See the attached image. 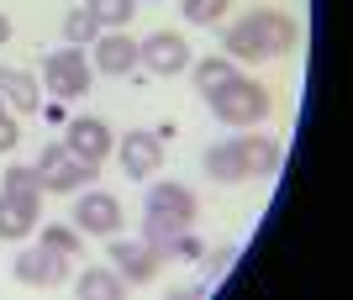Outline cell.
Returning a JSON list of instances; mask_svg holds the SVG:
<instances>
[{
    "instance_id": "cell-8",
    "label": "cell",
    "mask_w": 353,
    "mask_h": 300,
    "mask_svg": "<svg viewBox=\"0 0 353 300\" xmlns=\"http://www.w3.org/2000/svg\"><path fill=\"white\" fill-rule=\"evenodd\" d=\"M111 269L127 279V285H148L153 274L163 269V258H159V248L153 242H111Z\"/></svg>"
},
{
    "instance_id": "cell-3",
    "label": "cell",
    "mask_w": 353,
    "mask_h": 300,
    "mask_svg": "<svg viewBox=\"0 0 353 300\" xmlns=\"http://www.w3.org/2000/svg\"><path fill=\"white\" fill-rule=\"evenodd\" d=\"M211 111H216L221 127H253V121L269 116V90L259 85V79H243V74H237L227 90L211 95Z\"/></svg>"
},
{
    "instance_id": "cell-10",
    "label": "cell",
    "mask_w": 353,
    "mask_h": 300,
    "mask_svg": "<svg viewBox=\"0 0 353 300\" xmlns=\"http://www.w3.org/2000/svg\"><path fill=\"white\" fill-rule=\"evenodd\" d=\"M43 195H21V190H0V237L6 242H21L27 232H37V216H43V206H37Z\"/></svg>"
},
{
    "instance_id": "cell-15",
    "label": "cell",
    "mask_w": 353,
    "mask_h": 300,
    "mask_svg": "<svg viewBox=\"0 0 353 300\" xmlns=\"http://www.w3.org/2000/svg\"><path fill=\"white\" fill-rule=\"evenodd\" d=\"M0 100L32 116V111L43 105V90H37V79H32L27 69H11V63H0Z\"/></svg>"
},
{
    "instance_id": "cell-20",
    "label": "cell",
    "mask_w": 353,
    "mask_h": 300,
    "mask_svg": "<svg viewBox=\"0 0 353 300\" xmlns=\"http://www.w3.org/2000/svg\"><path fill=\"white\" fill-rule=\"evenodd\" d=\"M227 6H232V0H185L179 11H185V21H195V27H216L221 16H227Z\"/></svg>"
},
{
    "instance_id": "cell-6",
    "label": "cell",
    "mask_w": 353,
    "mask_h": 300,
    "mask_svg": "<svg viewBox=\"0 0 353 300\" xmlns=\"http://www.w3.org/2000/svg\"><path fill=\"white\" fill-rule=\"evenodd\" d=\"M63 148H69L79 164L101 169L105 158H111V127H105L101 116H74L69 127H63Z\"/></svg>"
},
{
    "instance_id": "cell-22",
    "label": "cell",
    "mask_w": 353,
    "mask_h": 300,
    "mask_svg": "<svg viewBox=\"0 0 353 300\" xmlns=\"http://www.w3.org/2000/svg\"><path fill=\"white\" fill-rule=\"evenodd\" d=\"M6 190H21V195H43V184H37V169L11 164V169H6Z\"/></svg>"
},
{
    "instance_id": "cell-12",
    "label": "cell",
    "mask_w": 353,
    "mask_h": 300,
    "mask_svg": "<svg viewBox=\"0 0 353 300\" xmlns=\"http://www.w3.org/2000/svg\"><path fill=\"white\" fill-rule=\"evenodd\" d=\"M90 47H95V69H101V74H111V79H121V74H132V69H137V43L127 37V27L101 32Z\"/></svg>"
},
{
    "instance_id": "cell-18",
    "label": "cell",
    "mask_w": 353,
    "mask_h": 300,
    "mask_svg": "<svg viewBox=\"0 0 353 300\" xmlns=\"http://www.w3.org/2000/svg\"><path fill=\"white\" fill-rule=\"evenodd\" d=\"M63 37H69V47H90L95 37H101V21L90 16V6H79V11L63 16Z\"/></svg>"
},
{
    "instance_id": "cell-17",
    "label": "cell",
    "mask_w": 353,
    "mask_h": 300,
    "mask_svg": "<svg viewBox=\"0 0 353 300\" xmlns=\"http://www.w3.org/2000/svg\"><path fill=\"white\" fill-rule=\"evenodd\" d=\"M232 79H237L232 58H201V63H195V90H201V100H211L216 90H227Z\"/></svg>"
},
{
    "instance_id": "cell-1",
    "label": "cell",
    "mask_w": 353,
    "mask_h": 300,
    "mask_svg": "<svg viewBox=\"0 0 353 300\" xmlns=\"http://www.w3.org/2000/svg\"><path fill=\"white\" fill-rule=\"evenodd\" d=\"M274 164H280V142H274V137H232V142H216V148L201 153V169H206L216 184L269 180Z\"/></svg>"
},
{
    "instance_id": "cell-7",
    "label": "cell",
    "mask_w": 353,
    "mask_h": 300,
    "mask_svg": "<svg viewBox=\"0 0 353 300\" xmlns=\"http://www.w3.org/2000/svg\"><path fill=\"white\" fill-rule=\"evenodd\" d=\"M137 63H148L159 79L185 74V69H190V43H185L179 32H153L148 43H137Z\"/></svg>"
},
{
    "instance_id": "cell-19",
    "label": "cell",
    "mask_w": 353,
    "mask_h": 300,
    "mask_svg": "<svg viewBox=\"0 0 353 300\" xmlns=\"http://www.w3.org/2000/svg\"><path fill=\"white\" fill-rule=\"evenodd\" d=\"M132 11H137V0H90V16L101 21V32L127 27V21H132Z\"/></svg>"
},
{
    "instance_id": "cell-16",
    "label": "cell",
    "mask_w": 353,
    "mask_h": 300,
    "mask_svg": "<svg viewBox=\"0 0 353 300\" xmlns=\"http://www.w3.org/2000/svg\"><path fill=\"white\" fill-rule=\"evenodd\" d=\"M74 290H79V300H121L127 279H121L117 269H85Z\"/></svg>"
},
{
    "instance_id": "cell-23",
    "label": "cell",
    "mask_w": 353,
    "mask_h": 300,
    "mask_svg": "<svg viewBox=\"0 0 353 300\" xmlns=\"http://www.w3.org/2000/svg\"><path fill=\"white\" fill-rule=\"evenodd\" d=\"M195 264H206V274H211V279H216V274H227V269H232V264H237V248H232V242H221V248H211V253H201V258H195Z\"/></svg>"
},
{
    "instance_id": "cell-9",
    "label": "cell",
    "mask_w": 353,
    "mask_h": 300,
    "mask_svg": "<svg viewBox=\"0 0 353 300\" xmlns=\"http://www.w3.org/2000/svg\"><path fill=\"white\" fill-rule=\"evenodd\" d=\"M16 279H21V285H37V290H53V285H63V274H69V264H63L59 253H48L43 242H37V248H21V253H16Z\"/></svg>"
},
{
    "instance_id": "cell-11",
    "label": "cell",
    "mask_w": 353,
    "mask_h": 300,
    "mask_svg": "<svg viewBox=\"0 0 353 300\" xmlns=\"http://www.w3.org/2000/svg\"><path fill=\"white\" fill-rule=\"evenodd\" d=\"M248 27H253V37H259V47H264V58H285V53H295V43H301L295 21L280 16V11H253Z\"/></svg>"
},
{
    "instance_id": "cell-24",
    "label": "cell",
    "mask_w": 353,
    "mask_h": 300,
    "mask_svg": "<svg viewBox=\"0 0 353 300\" xmlns=\"http://www.w3.org/2000/svg\"><path fill=\"white\" fill-rule=\"evenodd\" d=\"M16 142H21V132H16V121L6 116V111H0V153H11Z\"/></svg>"
},
{
    "instance_id": "cell-25",
    "label": "cell",
    "mask_w": 353,
    "mask_h": 300,
    "mask_svg": "<svg viewBox=\"0 0 353 300\" xmlns=\"http://www.w3.org/2000/svg\"><path fill=\"white\" fill-rule=\"evenodd\" d=\"M6 43H11V16L0 11V47H6Z\"/></svg>"
},
{
    "instance_id": "cell-4",
    "label": "cell",
    "mask_w": 353,
    "mask_h": 300,
    "mask_svg": "<svg viewBox=\"0 0 353 300\" xmlns=\"http://www.w3.org/2000/svg\"><path fill=\"white\" fill-rule=\"evenodd\" d=\"M43 90L53 100H74V95L90 90V63H85L79 47H59V53L43 58Z\"/></svg>"
},
{
    "instance_id": "cell-13",
    "label": "cell",
    "mask_w": 353,
    "mask_h": 300,
    "mask_svg": "<svg viewBox=\"0 0 353 300\" xmlns=\"http://www.w3.org/2000/svg\"><path fill=\"white\" fill-rule=\"evenodd\" d=\"M121 169L132 180H148L163 169V137L159 132H127L121 137Z\"/></svg>"
},
{
    "instance_id": "cell-5",
    "label": "cell",
    "mask_w": 353,
    "mask_h": 300,
    "mask_svg": "<svg viewBox=\"0 0 353 300\" xmlns=\"http://www.w3.org/2000/svg\"><path fill=\"white\" fill-rule=\"evenodd\" d=\"M32 169H37V184H43V190H53V195H74V190H79L85 180H95V169L79 164V158H74L63 142L43 148V158H37Z\"/></svg>"
},
{
    "instance_id": "cell-2",
    "label": "cell",
    "mask_w": 353,
    "mask_h": 300,
    "mask_svg": "<svg viewBox=\"0 0 353 300\" xmlns=\"http://www.w3.org/2000/svg\"><path fill=\"white\" fill-rule=\"evenodd\" d=\"M195 222V195L185 190V184H153L143 200V232L148 242H163V237H179V232H190Z\"/></svg>"
},
{
    "instance_id": "cell-21",
    "label": "cell",
    "mask_w": 353,
    "mask_h": 300,
    "mask_svg": "<svg viewBox=\"0 0 353 300\" xmlns=\"http://www.w3.org/2000/svg\"><path fill=\"white\" fill-rule=\"evenodd\" d=\"M43 248L59 253V258H74L79 253V232H74V226H43Z\"/></svg>"
},
{
    "instance_id": "cell-14",
    "label": "cell",
    "mask_w": 353,
    "mask_h": 300,
    "mask_svg": "<svg viewBox=\"0 0 353 300\" xmlns=\"http://www.w3.org/2000/svg\"><path fill=\"white\" fill-rule=\"evenodd\" d=\"M74 222H79V232H95V237H111L121 226V200L105 195V190H90V195H79V211H74Z\"/></svg>"
}]
</instances>
